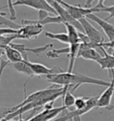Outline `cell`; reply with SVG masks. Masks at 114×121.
Returning <instances> with one entry per match:
<instances>
[{"mask_svg":"<svg viewBox=\"0 0 114 121\" xmlns=\"http://www.w3.org/2000/svg\"><path fill=\"white\" fill-rule=\"evenodd\" d=\"M102 47L103 48H110V49L114 50V40L113 41H109V42H105L102 45Z\"/></svg>","mask_w":114,"mask_h":121,"instance_id":"44dd1931","label":"cell"},{"mask_svg":"<svg viewBox=\"0 0 114 121\" xmlns=\"http://www.w3.org/2000/svg\"><path fill=\"white\" fill-rule=\"evenodd\" d=\"M13 65V68L16 71L20 72V73H22V74H25V75L29 76V80L30 78H31L32 77H34V74L32 70L31 69V68L28 66L26 60H25V58H24V60L22 61V62H18V63H14Z\"/></svg>","mask_w":114,"mask_h":121,"instance_id":"2e32d148","label":"cell"},{"mask_svg":"<svg viewBox=\"0 0 114 121\" xmlns=\"http://www.w3.org/2000/svg\"><path fill=\"white\" fill-rule=\"evenodd\" d=\"M3 53H4V50L0 49V60H1V57L3 55Z\"/></svg>","mask_w":114,"mask_h":121,"instance_id":"cb8c5ba5","label":"cell"},{"mask_svg":"<svg viewBox=\"0 0 114 121\" xmlns=\"http://www.w3.org/2000/svg\"><path fill=\"white\" fill-rule=\"evenodd\" d=\"M10 45H11L12 47L15 48L16 50H18L22 54H25V53L28 54V52H31V53H42V52H45L47 49L52 48L53 46V44H48V45L41 46V47H37V48H27L26 46L22 45V44H14V43H12Z\"/></svg>","mask_w":114,"mask_h":121,"instance_id":"4fadbf2b","label":"cell"},{"mask_svg":"<svg viewBox=\"0 0 114 121\" xmlns=\"http://www.w3.org/2000/svg\"><path fill=\"white\" fill-rule=\"evenodd\" d=\"M78 89L77 86H70V87L69 88V90L64 94V95L62 96V102H63V105L65 108L69 110V109H71L74 107V104H75V101H76V98L75 96L73 95V92Z\"/></svg>","mask_w":114,"mask_h":121,"instance_id":"9a60e30c","label":"cell"},{"mask_svg":"<svg viewBox=\"0 0 114 121\" xmlns=\"http://www.w3.org/2000/svg\"><path fill=\"white\" fill-rule=\"evenodd\" d=\"M22 26H21L16 34L18 39L29 40L31 38H38L44 30V27L38 23H36L34 21L22 20Z\"/></svg>","mask_w":114,"mask_h":121,"instance_id":"7a4b0ae2","label":"cell"},{"mask_svg":"<svg viewBox=\"0 0 114 121\" xmlns=\"http://www.w3.org/2000/svg\"><path fill=\"white\" fill-rule=\"evenodd\" d=\"M11 112V107H1L0 106V120L6 117V116L9 115Z\"/></svg>","mask_w":114,"mask_h":121,"instance_id":"d6986e66","label":"cell"},{"mask_svg":"<svg viewBox=\"0 0 114 121\" xmlns=\"http://www.w3.org/2000/svg\"><path fill=\"white\" fill-rule=\"evenodd\" d=\"M46 36L51 39H54V40H57L61 43H63V44L70 45V39H69L67 33H53V32L47 31V32H46Z\"/></svg>","mask_w":114,"mask_h":121,"instance_id":"ac0fdd59","label":"cell"},{"mask_svg":"<svg viewBox=\"0 0 114 121\" xmlns=\"http://www.w3.org/2000/svg\"><path fill=\"white\" fill-rule=\"evenodd\" d=\"M95 7L97 9V13H100V12H106V13H109V16L107 17L105 21H109V20L114 18V5H111V6H106L103 4V1L100 0L98 1V4L95 5Z\"/></svg>","mask_w":114,"mask_h":121,"instance_id":"e0dca14e","label":"cell"},{"mask_svg":"<svg viewBox=\"0 0 114 121\" xmlns=\"http://www.w3.org/2000/svg\"><path fill=\"white\" fill-rule=\"evenodd\" d=\"M7 5L9 7V10H10V13H11V20H14L16 18L15 17V11L13 10V1H10L8 0L7 1Z\"/></svg>","mask_w":114,"mask_h":121,"instance_id":"ffe728a7","label":"cell"},{"mask_svg":"<svg viewBox=\"0 0 114 121\" xmlns=\"http://www.w3.org/2000/svg\"><path fill=\"white\" fill-rule=\"evenodd\" d=\"M46 79L54 86H74L79 87L83 84H92V85L103 86L105 87H108L110 85V81L95 78L80 73H74V72L69 73L68 71H62L60 73L46 76Z\"/></svg>","mask_w":114,"mask_h":121,"instance_id":"6da1fadb","label":"cell"},{"mask_svg":"<svg viewBox=\"0 0 114 121\" xmlns=\"http://www.w3.org/2000/svg\"><path fill=\"white\" fill-rule=\"evenodd\" d=\"M70 121H82V119H81V117H75Z\"/></svg>","mask_w":114,"mask_h":121,"instance_id":"603a6c76","label":"cell"},{"mask_svg":"<svg viewBox=\"0 0 114 121\" xmlns=\"http://www.w3.org/2000/svg\"><path fill=\"white\" fill-rule=\"evenodd\" d=\"M88 20H90L92 22H95L96 24H98L101 27V29L103 30L104 34L106 35L109 41H113L114 40V25L111 23L108 22L107 21L103 19H101L99 16L95 15V13H91L86 17Z\"/></svg>","mask_w":114,"mask_h":121,"instance_id":"30bf717a","label":"cell"},{"mask_svg":"<svg viewBox=\"0 0 114 121\" xmlns=\"http://www.w3.org/2000/svg\"><path fill=\"white\" fill-rule=\"evenodd\" d=\"M65 110H67V109L64 106L44 110L43 111L37 114L35 117L29 119V121H53L57 116L61 115Z\"/></svg>","mask_w":114,"mask_h":121,"instance_id":"9c48e42d","label":"cell"},{"mask_svg":"<svg viewBox=\"0 0 114 121\" xmlns=\"http://www.w3.org/2000/svg\"><path fill=\"white\" fill-rule=\"evenodd\" d=\"M48 2H49V4L53 7V9L56 11L57 14L59 15V16H61V18L64 20L65 23H69V24L72 25V26L75 27L79 32L84 33L83 28H82L79 22L75 19H73L72 17L68 13V12L65 10V8L58 3V1H48Z\"/></svg>","mask_w":114,"mask_h":121,"instance_id":"ba28073f","label":"cell"},{"mask_svg":"<svg viewBox=\"0 0 114 121\" xmlns=\"http://www.w3.org/2000/svg\"><path fill=\"white\" fill-rule=\"evenodd\" d=\"M100 50L103 52V58L101 59V60L98 62L99 66L101 67L102 69H114V53H107V51L105 48L101 47Z\"/></svg>","mask_w":114,"mask_h":121,"instance_id":"7c38bea8","label":"cell"},{"mask_svg":"<svg viewBox=\"0 0 114 121\" xmlns=\"http://www.w3.org/2000/svg\"><path fill=\"white\" fill-rule=\"evenodd\" d=\"M110 121H114V116H112V117H110Z\"/></svg>","mask_w":114,"mask_h":121,"instance_id":"d4e9b609","label":"cell"},{"mask_svg":"<svg viewBox=\"0 0 114 121\" xmlns=\"http://www.w3.org/2000/svg\"><path fill=\"white\" fill-rule=\"evenodd\" d=\"M110 77V85L105 89L102 95L98 96L96 108H106L108 110L112 109L111 99L114 95V69L109 70Z\"/></svg>","mask_w":114,"mask_h":121,"instance_id":"5b68a950","label":"cell"},{"mask_svg":"<svg viewBox=\"0 0 114 121\" xmlns=\"http://www.w3.org/2000/svg\"><path fill=\"white\" fill-rule=\"evenodd\" d=\"M79 22L83 28L84 34L90 39V41L93 44H95L97 46H99V48H101L102 45L103 43H105L104 36L96 28L93 26L89 22V20H88L87 18H83V19L79 20Z\"/></svg>","mask_w":114,"mask_h":121,"instance_id":"3957f363","label":"cell"},{"mask_svg":"<svg viewBox=\"0 0 114 121\" xmlns=\"http://www.w3.org/2000/svg\"><path fill=\"white\" fill-rule=\"evenodd\" d=\"M4 53L5 54V56L7 57L8 60L10 62H12L13 64L22 62V61L24 60V57H23L22 54L20 53L18 50L12 47L11 45H8L6 47H4Z\"/></svg>","mask_w":114,"mask_h":121,"instance_id":"5bb4252c","label":"cell"},{"mask_svg":"<svg viewBox=\"0 0 114 121\" xmlns=\"http://www.w3.org/2000/svg\"><path fill=\"white\" fill-rule=\"evenodd\" d=\"M58 3L62 5L65 8V10L68 12V13L73 19L79 21V20L86 18L88 15L91 14V13H97V9L96 7H91V8H87V7H82L80 5H73L62 1V0H58Z\"/></svg>","mask_w":114,"mask_h":121,"instance_id":"277c9868","label":"cell"},{"mask_svg":"<svg viewBox=\"0 0 114 121\" xmlns=\"http://www.w3.org/2000/svg\"><path fill=\"white\" fill-rule=\"evenodd\" d=\"M48 13H47V12L39 11L38 12V17H39V20H38V21H43V20H45L47 16H49Z\"/></svg>","mask_w":114,"mask_h":121,"instance_id":"7402d4cb","label":"cell"},{"mask_svg":"<svg viewBox=\"0 0 114 121\" xmlns=\"http://www.w3.org/2000/svg\"><path fill=\"white\" fill-rule=\"evenodd\" d=\"M23 57L25 58V60H26L28 66L31 68V69L32 70L34 76H48L51 75V74H55V73H60V72H62L61 69L59 67H54V68H48L45 66L44 64H41V63H37V62H32L31 60L28 59V54L25 53V54H22Z\"/></svg>","mask_w":114,"mask_h":121,"instance_id":"52a82bcc","label":"cell"},{"mask_svg":"<svg viewBox=\"0 0 114 121\" xmlns=\"http://www.w3.org/2000/svg\"><path fill=\"white\" fill-rule=\"evenodd\" d=\"M16 5H25V6L34 8L38 12L45 11L54 15H58L56 11L49 4V2L46 0H17L13 2V6H16Z\"/></svg>","mask_w":114,"mask_h":121,"instance_id":"8992f818","label":"cell"},{"mask_svg":"<svg viewBox=\"0 0 114 121\" xmlns=\"http://www.w3.org/2000/svg\"><path fill=\"white\" fill-rule=\"evenodd\" d=\"M83 58L85 60H94L95 62L98 63L101 60V59L103 58V55L98 52L97 49L95 48H90V49H85V50H79V53H78V58Z\"/></svg>","mask_w":114,"mask_h":121,"instance_id":"8fae6325","label":"cell"}]
</instances>
